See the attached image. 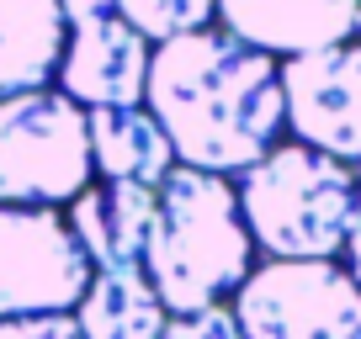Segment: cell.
Listing matches in <instances>:
<instances>
[{"label":"cell","instance_id":"15","mask_svg":"<svg viewBox=\"0 0 361 339\" xmlns=\"http://www.w3.org/2000/svg\"><path fill=\"white\" fill-rule=\"evenodd\" d=\"M159 339H239V324H234V307H202V313H180L159 328Z\"/></svg>","mask_w":361,"mask_h":339},{"label":"cell","instance_id":"14","mask_svg":"<svg viewBox=\"0 0 361 339\" xmlns=\"http://www.w3.org/2000/svg\"><path fill=\"white\" fill-rule=\"evenodd\" d=\"M117 16L144 43H165L180 32H202L213 22V0H117Z\"/></svg>","mask_w":361,"mask_h":339},{"label":"cell","instance_id":"10","mask_svg":"<svg viewBox=\"0 0 361 339\" xmlns=\"http://www.w3.org/2000/svg\"><path fill=\"white\" fill-rule=\"evenodd\" d=\"M159 191L138 181H102L69 202V234L80 238L85 260L96 271H117V265H144L149 228H154Z\"/></svg>","mask_w":361,"mask_h":339},{"label":"cell","instance_id":"11","mask_svg":"<svg viewBox=\"0 0 361 339\" xmlns=\"http://www.w3.org/2000/svg\"><path fill=\"white\" fill-rule=\"evenodd\" d=\"M85 127L90 165L102 181H138L159 191V181L176 170V148L144 106H96V112H85Z\"/></svg>","mask_w":361,"mask_h":339},{"label":"cell","instance_id":"3","mask_svg":"<svg viewBox=\"0 0 361 339\" xmlns=\"http://www.w3.org/2000/svg\"><path fill=\"white\" fill-rule=\"evenodd\" d=\"M356 170L308 143L271 148L239 181V217L276 260H329L356 217Z\"/></svg>","mask_w":361,"mask_h":339},{"label":"cell","instance_id":"19","mask_svg":"<svg viewBox=\"0 0 361 339\" xmlns=\"http://www.w3.org/2000/svg\"><path fill=\"white\" fill-rule=\"evenodd\" d=\"M356 32H361V16H356Z\"/></svg>","mask_w":361,"mask_h":339},{"label":"cell","instance_id":"5","mask_svg":"<svg viewBox=\"0 0 361 339\" xmlns=\"http://www.w3.org/2000/svg\"><path fill=\"white\" fill-rule=\"evenodd\" d=\"M239 339H361V286L335 260H271L234 297Z\"/></svg>","mask_w":361,"mask_h":339},{"label":"cell","instance_id":"12","mask_svg":"<svg viewBox=\"0 0 361 339\" xmlns=\"http://www.w3.org/2000/svg\"><path fill=\"white\" fill-rule=\"evenodd\" d=\"M69 22L59 0H0V96L37 91L59 75Z\"/></svg>","mask_w":361,"mask_h":339},{"label":"cell","instance_id":"16","mask_svg":"<svg viewBox=\"0 0 361 339\" xmlns=\"http://www.w3.org/2000/svg\"><path fill=\"white\" fill-rule=\"evenodd\" d=\"M0 339H80V324H75V313L0 318Z\"/></svg>","mask_w":361,"mask_h":339},{"label":"cell","instance_id":"8","mask_svg":"<svg viewBox=\"0 0 361 339\" xmlns=\"http://www.w3.org/2000/svg\"><path fill=\"white\" fill-rule=\"evenodd\" d=\"M144 79H149V43L123 16L69 27L64 58H59V91L75 106H85V112L144 106Z\"/></svg>","mask_w":361,"mask_h":339},{"label":"cell","instance_id":"17","mask_svg":"<svg viewBox=\"0 0 361 339\" xmlns=\"http://www.w3.org/2000/svg\"><path fill=\"white\" fill-rule=\"evenodd\" d=\"M69 27H85V22H102V16H117V0H59Z\"/></svg>","mask_w":361,"mask_h":339},{"label":"cell","instance_id":"1","mask_svg":"<svg viewBox=\"0 0 361 339\" xmlns=\"http://www.w3.org/2000/svg\"><path fill=\"white\" fill-rule=\"evenodd\" d=\"M144 112L186 170L228 175L276 148L287 127L282 64L228 32H180L149 48Z\"/></svg>","mask_w":361,"mask_h":339},{"label":"cell","instance_id":"7","mask_svg":"<svg viewBox=\"0 0 361 339\" xmlns=\"http://www.w3.org/2000/svg\"><path fill=\"white\" fill-rule=\"evenodd\" d=\"M282 112L298 143L361 165V43H329L282 64Z\"/></svg>","mask_w":361,"mask_h":339},{"label":"cell","instance_id":"18","mask_svg":"<svg viewBox=\"0 0 361 339\" xmlns=\"http://www.w3.org/2000/svg\"><path fill=\"white\" fill-rule=\"evenodd\" d=\"M345 249H350V281L361 286V191H356V217H350V234H345Z\"/></svg>","mask_w":361,"mask_h":339},{"label":"cell","instance_id":"9","mask_svg":"<svg viewBox=\"0 0 361 339\" xmlns=\"http://www.w3.org/2000/svg\"><path fill=\"white\" fill-rule=\"evenodd\" d=\"M224 32L260 53H314L329 43H350L361 0H213Z\"/></svg>","mask_w":361,"mask_h":339},{"label":"cell","instance_id":"4","mask_svg":"<svg viewBox=\"0 0 361 339\" xmlns=\"http://www.w3.org/2000/svg\"><path fill=\"white\" fill-rule=\"evenodd\" d=\"M85 106L64 91L0 96V207H59L90 186Z\"/></svg>","mask_w":361,"mask_h":339},{"label":"cell","instance_id":"13","mask_svg":"<svg viewBox=\"0 0 361 339\" xmlns=\"http://www.w3.org/2000/svg\"><path fill=\"white\" fill-rule=\"evenodd\" d=\"M80 339H159L170 324L165 302L154 297L144 265H117V271H96L75 307Z\"/></svg>","mask_w":361,"mask_h":339},{"label":"cell","instance_id":"6","mask_svg":"<svg viewBox=\"0 0 361 339\" xmlns=\"http://www.w3.org/2000/svg\"><path fill=\"white\" fill-rule=\"evenodd\" d=\"M96 265L54 207H0V318L75 313Z\"/></svg>","mask_w":361,"mask_h":339},{"label":"cell","instance_id":"2","mask_svg":"<svg viewBox=\"0 0 361 339\" xmlns=\"http://www.w3.org/2000/svg\"><path fill=\"white\" fill-rule=\"evenodd\" d=\"M250 238L239 217V191L207 170H170L159 181V207L144 249V276L170 318L218 307L250 276Z\"/></svg>","mask_w":361,"mask_h":339}]
</instances>
